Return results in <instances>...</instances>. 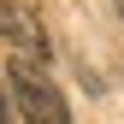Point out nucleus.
Instances as JSON below:
<instances>
[{
  "label": "nucleus",
  "mask_w": 124,
  "mask_h": 124,
  "mask_svg": "<svg viewBox=\"0 0 124 124\" xmlns=\"http://www.w3.org/2000/svg\"><path fill=\"white\" fill-rule=\"evenodd\" d=\"M6 89H12V101H18V112H24V124H71V106H65V95L41 77L36 65H12L6 71Z\"/></svg>",
  "instance_id": "nucleus-1"
},
{
  "label": "nucleus",
  "mask_w": 124,
  "mask_h": 124,
  "mask_svg": "<svg viewBox=\"0 0 124 124\" xmlns=\"http://www.w3.org/2000/svg\"><path fill=\"white\" fill-rule=\"evenodd\" d=\"M0 36L18 47V59H30V65H47L53 59V41H47V30H41V18L30 6H18V0H0Z\"/></svg>",
  "instance_id": "nucleus-2"
},
{
  "label": "nucleus",
  "mask_w": 124,
  "mask_h": 124,
  "mask_svg": "<svg viewBox=\"0 0 124 124\" xmlns=\"http://www.w3.org/2000/svg\"><path fill=\"white\" fill-rule=\"evenodd\" d=\"M0 124H12V106H6V77H0Z\"/></svg>",
  "instance_id": "nucleus-3"
},
{
  "label": "nucleus",
  "mask_w": 124,
  "mask_h": 124,
  "mask_svg": "<svg viewBox=\"0 0 124 124\" xmlns=\"http://www.w3.org/2000/svg\"><path fill=\"white\" fill-rule=\"evenodd\" d=\"M112 6H118V12H124V0H112Z\"/></svg>",
  "instance_id": "nucleus-4"
}]
</instances>
